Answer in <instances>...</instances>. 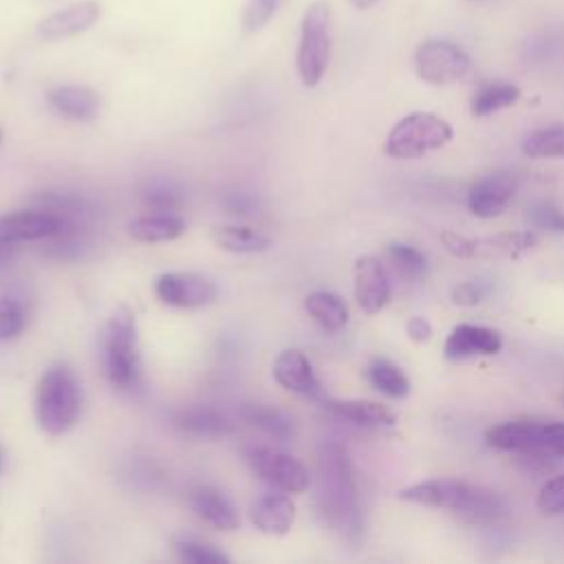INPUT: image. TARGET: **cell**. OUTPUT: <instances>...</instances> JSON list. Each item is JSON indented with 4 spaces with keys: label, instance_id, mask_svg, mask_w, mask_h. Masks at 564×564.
Masks as SVG:
<instances>
[{
    "label": "cell",
    "instance_id": "1",
    "mask_svg": "<svg viewBox=\"0 0 564 564\" xmlns=\"http://www.w3.org/2000/svg\"><path fill=\"white\" fill-rule=\"evenodd\" d=\"M315 507L322 522L339 538L355 542L361 533L355 469L348 449L337 441H324L317 449Z\"/></svg>",
    "mask_w": 564,
    "mask_h": 564
},
{
    "label": "cell",
    "instance_id": "2",
    "mask_svg": "<svg viewBox=\"0 0 564 564\" xmlns=\"http://www.w3.org/2000/svg\"><path fill=\"white\" fill-rule=\"evenodd\" d=\"M397 498L412 505L449 509L469 522H496L509 511L498 491L458 478H432L414 482L403 487Z\"/></svg>",
    "mask_w": 564,
    "mask_h": 564
},
{
    "label": "cell",
    "instance_id": "3",
    "mask_svg": "<svg viewBox=\"0 0 564 564\" xmlns=\"http://www.w3.org/2000/svg\"><path fill=\"white\" fill-rule=\"evenodd\" d=\"M99 361L104 377L115 390L132 392L143 383L137 317L132 308L119 306L101 326Z\"/></svg>",
    "mask_w": 564,
    "mask_h": 564
},
{
    "label": "cell",
    "instance_id": "4",
    "mask_svg": "<svg viewBox=\"0 0 564 564\" xmlns=\"http://www.w3.org/2000/svg\"><path fill=\"white\" fill-rule=\"evenodd\" d=\"M82 414V383L66 361L51 364L35 388V419L44 434L64 436Z\"/></svg>",
    "mask_w": 564,
    "mask_h": 564
},
{
    "label": "cell",
    "instance_id": "5",
    "mask_svg": "<svg viewBox=\"0 0 564 564\" xmlns=\"http://www.w3.org/2000/svg\"><path fill=\"white\" fill-rule=\"evenodd\" d=\"M454 137L452 126L434 112H412L399 119L386 137V154L392 159H419L447 145Z\"/></svg>",
    "mask_w": 564,
    "mask_h": 564
},
{
    "label": "cell",
    "instance_id": "6",
    "mask_svg": "<svg viewBox=\"0 0 564 564\" xmlns=\"http://www.w3.org/2000/svg\"><path fill=\"white\" fill-rule=\"evenodd\" d=\"M330 62V9L326 2H313L300 24L297 42V75L304 86L313 88L322 82Z\"/></svg>",
    "mask_w": 564,
    "mask_h": 564
},
{
    "label": "cell",
    "instance_id": "7",
    "mask_svg": "<svg viewBox=\"0 0 564 564\" xmlns=\"http://www.w3.org/2000/svg\"><path fill=\"white\" fill-rule=\"evenodd\" d=\"M251 471L269 487L286 494H302L311 487V471L289 452L269 445H253L245 452Z\"/></svg>",
    "mask_w": 564,
    "mask_h": 564
},
{
    "label": "cell",
    "instance_id": "8",
    "mask_svg": "<svg viewBox=\"0 0 564 564\" xmlns=\"http://www.w3.org/2000/svg\"><path fill=\"white\" fill-rule=\"evenodd\" d=\"M416 75L432 86H447L471 73L469 55L447 40H425L414 53Z\"/></svg>",
    "mask_w": 564,
    "mask_h": 564
},
{
    "label": "cell",
    "instance_id": "9",
    "mask_svg": "<svg viewBox=\"0 0 564 564\" xmlns=\"http://www.w3.org/2000/svg\"><path fill=\"white\" fill-rule=\"evenodd\" d=\"M154 295L161 304L172 308L196 311L216 302V284L194 271H167L154 280Z\"/></svg>",
    "mask_w": 564,
    "mask_h": 564
},
{
    "label": "cell",
    "instance_id": "10",
    "mask_svg": "<svg viewBox=\"0 0 564 564\" xmlns=\"http://www.w3.org/2000/svg\"><path fill=\"white\" fill-rule=\"evenodd\" d=\"M518 192V176L509 170H494L480 176L467 194V207L476 218L500 216Z\"/></svg>",
    "mask_w": 564,
    "mask_h": 564
},
{
    "label": "cell",
    "instance_id": "11",
    "mask_svg": "<svg viewBox=\"0 0 564 564\" xmlns=\"http://www.w3.org/2000/svg\"><path fill=\"white\" fill-rule=\"evenodd\" d=\"M355 302L366 315L383 311L390 302V282L383 262L377 256H359L352 269Z\"/></svg>",
    "mask_w": 564,
    "mask_h": 564
},
{
    "label": "cell",
    "instance_id": "12",
    "mask_svg": "<svg viewBox=\"0 0 564 564\" xmlns=\"http://www.w3.org/2000/svg\"><path fill=\"white\" fill-rule=\"evenodd\" d=\"M59 227L62 218L46 207L20 209L0 216V238L15 245L53 238L59 231Z\"/></svg>",
    "mask_w": 564,
    "mask_h": 564
},
{
    "label": "cell",
    "instance_id": "13",
    "mask_svg": "<svg viewBox=\"0 0 564 564\" xmlns=\"http://www.w3.org/2000/svg\"><path fill=\"white\" fill-rule=\"evenodd\" d=\"M273 379L280 388L300 394V397H308V399H322V383L313 370L311 359L297 350V348H286L282 350L275 361H273Z\"/></svg>",
    "mask_w": 564,
    "mask_h": 564
},
{
    "label": "cell",
    "instance_id": "14",
    "mask_svg": "<svg viewBox=\"0 0 564 564\" xmlns=\"http://www.w3.org/2000/svg\"><path fill=\"white\" fill-rule=\"evenodd\" d=\"M544 425L546 421H531V419L505 421L489 427L485 434V441L489 447L500 452H516V454L549 452L544 445Z\"/></svg>",
    "mask_w": 564,
    "mask_h": 564
},
{
    "label": "cell",
    "instance_id": "15",
    "mask_svg": "<svg viewBox=\"0 0 564 564\" xmlns=\"http://www.w3.org/2000/svg\"><path fill=\"white\" fill-rule=\"evenodd\" d=\"M502 335L487 326L458 324L445 339L443 355L447 361H465L471 357H489L500 352Z\"/></svg>",
    "mask_w": 564,
    "mask_h": 564
},
{
    "label": "cell",
    "instance_id": "16",
    "mask_svg": "<svg viewBox=\"0 0 564 564\" xmlns=\"http://www.w3.org/2000/svg\"><path fill=\"white\" fill-rule=\"evenodd\" d=\"M249 520L262 535L282 538L295 522V502L286 491L273 489L251 502Z\"/></svg>",
    "mask_w": 564,
    "mask_h": 564
},
{
    "label": "cell",
    "instance_id": "17",
    "mask_svg": "<svg viewBox=\"0 0 564 564\" xmlns=\"http://www.w3.org/2000/svg\"><path fill=\"white\" fill-rule=\"evenodd\" d=\"M99 13H101V7L97 0H82L40 20L37 33L51 42L75 37L88 31L99 20Z\"/></svg>",
    "mask_w": 564,
    "mask_h": 564
},
{
    "label": "cell",
    "instance_id": "18",
    "mask_svg": "<svg viewBox=\"0 0 564 564\" xmlns=\"http://www.w3.org/2000/svg\"><path fill=\"white\" fill-rule=\"evenodd\" d=\"M189 507L203 522L218 531H236L240 524L236 505L214 485H196L189 491Z\"/></svg>",
    "mask_w": 564,
    "mask_h": 564
},
{
    "label": "cell",
    "instance_id": "19",
    "mask_svg": "<svg viewBox=\"0 0 564 564\" xmlns=\"http://www.w3.org/2000/svg\"><path fill=\"white\" fill-rule=\"evenodd\" d=\"M319 401H322V408L330 416L346 421L350 425H357V427H390L397 423V414L377 401L328 399V397H322Z\"/></svg>",
    "mask_w": 564,
    "mask_h": 564
},
{
    "label": "cell",
    "instance_id": "20",
    "mask_svg": "<svg viewBox=\"0 0 564 564\" xmlns=\"http://www.w3.org/2000/svg\"><path fill=\"white\" fill-rule=\"evenodd\" d=\"M48 106L64 119L68 121H79L88 123L97 119L99 108H101V97L82 84H62L48 90L46 95Z\"/></svg>",
    "mask_w": 564,
    "mask_h": 564
},
{
    "label": "cell",
    "instance_id": "21",
    "mask_svg": "<svg viewBox=\"0 0 564 564\" xmlns=\"http://www.w3.org/2000/svg\"><path fill=\"white\" fill-rule=\"evenodd\" d=\"M172 425L178 432L196 438H225L236 430L234 421L225 412L209 405H192L176 410L172 414Z\"/></svg>",
    "mask_w": 564,
    "mask_h": 564
},
{
    "label": "cell",
    "instance_id": "22",
    "mask_svg": "<svg viewBox=\"0 0 564 564\" xmlns=\"http://www.w3.org/2000/svg\"><path fill=\"white\" fill-rule=\"evenodd\" d=\"M126 229L137 242H170L185 234V220L176 212H150L132 218Z\"/></svg>",
    "mask_w": 564,
    "mask_h": 564
},
{
    "label": "cell",
    "instance_id": "23",
    "mask_svg": "<svg viewBox=\"0 0 564 564\" xmlns=\"http://www.w3.org/2000/svg\"><path fill=\"white\" fill-rule=\"evenodd\" d=\"M308 317L326 333H337L348 324L346 302L330 291H313L304 300Z\"/></svg>",
    "mask_w": 564,
    "mask_h": 564
},
{
    "label": "cell",
    "instance_id": "24",
    "mask_svg": "<svg viewBox=\"0 0 564 564\" xmlns=\"http://www.w3.org/2000/svg\"><path fill=\"white\" fill-rule=\"evenodd\" d=\"M240 419L278 441H289L295 436L293 416H289L284 410H280L275 405L247 403L240 408Z\"/></svg>",
    "mask_w": 564,
    "mask_h": 564
},
{
    "label": "cell",
    "instance_id": "25",
    "mask_svg": "<svg viewBox=\"0 0 564 564\" xmlns=\"http://www.w3.org/2000/svg\"><path fill=\"white\" fill-rule=\"evenodd\" d=\"M214 242L227 253L253 256L264 253L271 247V238L262 231L245 225H223L214 229Z\"/></svg>",
    "mask_w": 564,
    "mask_h": 564
},
{
    "label": "cell",
    "instance_id": "26",
    "mask_svg": "<svg viewBox=\"0 0 564 564\" xmlns=\"http://www.w3.org/2000/svg\"><path fill=\"white\" fill-rule=\"evenodd\" d=\"M538 245L535 231H509V234H496L489 238H476L474 240V258L487 256V258H518L520 253L529 251Z\"/></svg>",
    "mask_w": 564,
    "mask_h": 564
},
{
    "label": "cell",
    "instance_id": "27",
    "mask_svg": "<svg viewBox=\"0 0 564 564\" xmlns=\"http://www.w3.org/2000/svg\"><path fill=\"white\" fill-rule=\"evenodd\" d=\"M366 377L377 392H381L390 399H403L410 394L408 375L394 361H390L386 357H375L366 368Z\"/></svg>",
    "mask_w": 564,
    "mask_h": 564
},
{
    "label": "cell",
    "instance_id": "28",
    "mask_svg": "<svg viewBox=\"0 0 564 564\" xmlns=\"http://www.w3.org/2000/svg\"><path fill=\"white\" fill-rule=\"evenodd\" d=\"M520 150L529 159H564V126H546L529 132Z\"/></svg>",
    "mask_w": 564,
    "mask_h": 564
},
{
    "label": "cell",
    "instance_id": "29",
    "mask_svg": "<svg viewBox=\"0 0 564 564\" xmlns=\"http://www.w3.org/2000/svg\"><path fill=\"white\" fill-rule=\"evenodd\" d=\"M520 99V88L507 82H496L482 86L474 99H471V115L474 117H487L502 108L513 106Z\"/></svg>",
    "mask_w": 564,
    "mask_h": 564
},
{
    "label": "cell",
    "instance_id": "30",
    "mask_svg": "<svg viewBox=\"0 0 564 564\" xmlns=\"http://www.w3.org/2000/svg\"><path fill=\"white\" fill-rule=\"evenodd\" d=\"M139 196L152 212H176L185 198L183 187L172 178L145 181L139 189Z\"/></svg>",
    "mask_w": 564,
    "mask_h": 564
},
{
    "label": "cell",
    "instance_id": "31",
    "mask_svg": "<svg viewBox=\"0 0 564 564\" xmlns=\"http://www.w3.org/2000/svg\"><path fill=\"white\" fill-rule=\"evenodd\" d=\"M390 264L397 269V273L405 280H421L427 273V258L412 245L405 242H390L386 247Z\"/></svg>",
    "mask_w": 564,
    "mask_h": 564
},
{
    "label": "cell",
    "instance_id": "32",
    "mask_svg": "<svg viewBox=\"0 0 564 564\" xmlns=\"http://www.w3.org/2000/svg\"><path fill=\"white\" fill-rule=\"evenodd\" d=\"M174 551L183 562L189 564H229V555L216 549L209 542H203L194 535L174 538Z\"/></svg>",
    "mask_w": 564,
    "mask_h": 564
},
{
    "label": "cell",
    "instance_id": "33",
    "mask_svg": "<svg viewBox=\"0 0 564 564\" xmlns=\"http://www.w3.org/2000/svg\"><path fill=\"white\" fill-rule=\"evenodd\" d=\"M29 322L24 304L13 295H0V344L15 339Z\"/></svg>",
    "mask_w": 564,
    "mask_h": 564
},
{
    "label": "cell",
    "instance_id": "34",
    "mask_svg": "<svg viewBox=\"0 0 564 564\" xmlns=\"http://www.w3.org/2000/svg\"><path fill=\"white\" fill-rule=\"evenodd\" d=\"M282 0H247L242 11V29L247 33H256L264 29L271 18L278 13Z\"/></svg>",
    "mask_w": 564,
    "mask_h": 564
},
{
    "label": "cell",
    "instance_id": "35",
    "mask_svg": "<svg viewBox=\"0 0 564 564\" xmlns=\"http://www.w3.org/2000/svg\"><path fill=\"white\" fill-rule=\"evenodd\" d=\"M535 505L544 516H564V474L549 478L540 487Z\"/></svg>",
    "mask_w": 564,
    "mask_h": 564
},
{
    "label": "cell",
    "instance_id": "36",
    "mask_svg": "<svg viewBox=\"0 0 564 564\" xmlns=\"http://www.w3.org/2000/svg\"><path fill=\"white\" fill-rule=\"evenodd\" d=\"M527 218L535 229L551 231V234H564V212L560 207H555L553 203L540 200V203L531 205L527 212Z\"/></svg>",
    "mask_w": 564,
    "mask_h": 564
},
{
    "label": "cell",
    "instance_id": "37",
    "mask_svg": "<svg viewBox=\"0 0 564 564\" xmlns=\"http://www.w3.org/2000/svg\"><path fill=\"white\" fill-rule=\"evenodd\" d=\"M491 286L485 282H458L452 289V302L458 306H476L489 295Z\"/></svg>",
    "mask_w": 564,
    "mask_h": 564
},
{
    "label": "cell",
    "instance_id": "38",
    "mask_svg": "<svg viewBox=\"0 0 564 564\" xmlns=\"http://www.w3.org/2000/svg\"><path fill=\"white\" fill-rule=\"evenodd\" d=\"M441 242L447 249V253H452L456 258H474V238H467L463 234L445 229V231H441Z\"/></svg>",
    "mask_w": 564,
    "mask_h": 564
},
{
    "label": "cell",
    "instance_id": "39",
    "mask_svg": "<svg viewBox=\"0 0 564 564\" xmlns=\"http://www.w3.org/2000/svg\"><path fill=\"white\" fill-rule=\"evenodd\" d=\"M223 207L227 209V214H234V216H247L253 212L256 207V198L251 194H245V192H231L223 198Z\"/></svg>",
    "mask_w": 564,
    "mask_h": 564
},
{
    "label": "cell",
    "instance_id": "40",
    "mask_svg": "<svg viewBox=\"0 0 564 564\" xmlns=\"http://www.w3.org/2000/svg\"><path fill=\"white\" fill-rule=\"evenodd\" d=\"M544 445L555 456L564 458V423L562 421H546L544 425Z\"/></svg>",
    "mask_w": 564,
    "mask_h": 564
},
{
    "label": "cell",
    "instance_id": "41",
    "mask_svg": "<svg viewBox=\"0 0 564 564\" xmlns=\"http://www.w3.org/2000/svg\"><path fill=\"white\" fill-rule=\"evenodd\" d=\"M432 324L425 319V317H419V315H412L408 322H405V335L414 341V344H423V341H430L432 339Z\"/></svg>",
    "mask_w": 564,
    "mask_h": 564
},
{
    "label": "cell",
    "instance_id": "42",
    "mask_svg": "<svg viewBox=\"0 0 564 564\" xmlns=\"http://www.w3.org/2000/svg\"><path fill=\"white\" fill-rule=\"evenodd\" d=\"M15 253H18V245L0 238V269L7 267L15 258Z\"/></svg>",
    "mask_w": 564,
    "mask_h": 564
},
{
    "label": "cell",
    "instance_id": "43",
    "mask_svg": "<svg viewBox=\"0 0 564 564\" xmlns=\"http://www.w3.org/2000/svg\"><path fill=\"white\" fill-rule=\"evenodd\" d=\"M355 9H370V7H375L379 0H348Z\"/></svg>",
    "mask_w": 564,
    "mask_h": 564
},
{
    "label": "cell",
    "instance_id": "44",
    "mask_svg": "<svg viewBox=\"0 0 564 564\" xmlns=\"http://www.w3.org/2000/svg\"><path fill=\"white\" fill-rule=\"evenodd\" d=\"M0 469H2V452H0Z\"/></svg>",
    "mask_w": 564,
    "mask_h": 564
},
{
    "label": "cell",
    "instance_id": "45",
    "mask_svg": "<svg viewBox=\"0 0 564 564\" xmlns=\"http://www.w3.org/2000/svg\"><path fill=\"white\" fill-rule=\"evenodd\" d=\"M0 141H2V128H0Z\"/></svg>",
    "mask_w": 564,
    "mask_h": 564
},
{
    "label": "cell",
    "instance_id": "46",
    "mask_svg": "<svg viewBox=\"0 0 564 564\" xmlns=\"http://www.w3.org/2000/svg\"><path fill=\"white\" fill-rule=\"evenodd\" d=\"M562 401H564V392H562Z\"/></svg>",
    "mask_w": 564,
    "mask_h": 564
}]
</instances>
